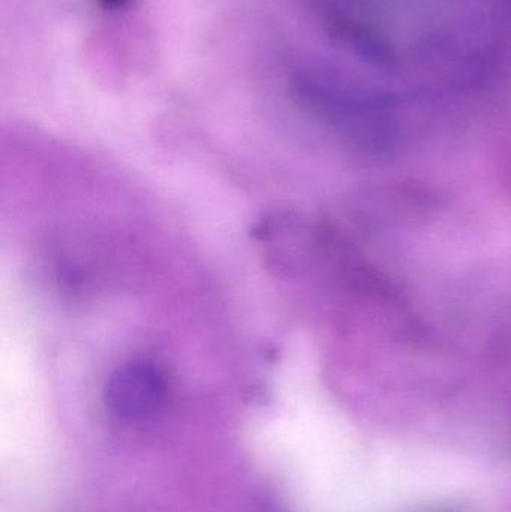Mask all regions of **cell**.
Returning a JSON list of instances; mask_svg holds the SVG:
<instances>
[{"label": "cell", "instance_id": "1", "mask_svg": "<svg viewBox=\"0 0 511 512\" xmlns=\"http://www.w3.org/2000/svg\"><path fill=\"white\" fill-rule=\"evenodd\" d=\"M332 59L327 98L372 131L408 134L435 110L511 86V0H303Z\"/></svg>", "mask_w": 511, "mask_h": 512}, {"label": "cell", "instance_id": "2", "mask_svg": "<svg viewBox=\"0 0 511 512\" xmlns=\"http://www.w3.org/2000/svg\"><path fill=\"white\" fill-rule=\"evenodd\" d=\"M167 373L149 358H134L111 372L105 385L107 411L120 423L155 420L168 400Z\"/></svg>", "mask_w": 511, "mask_h": 512}]
</instances>
